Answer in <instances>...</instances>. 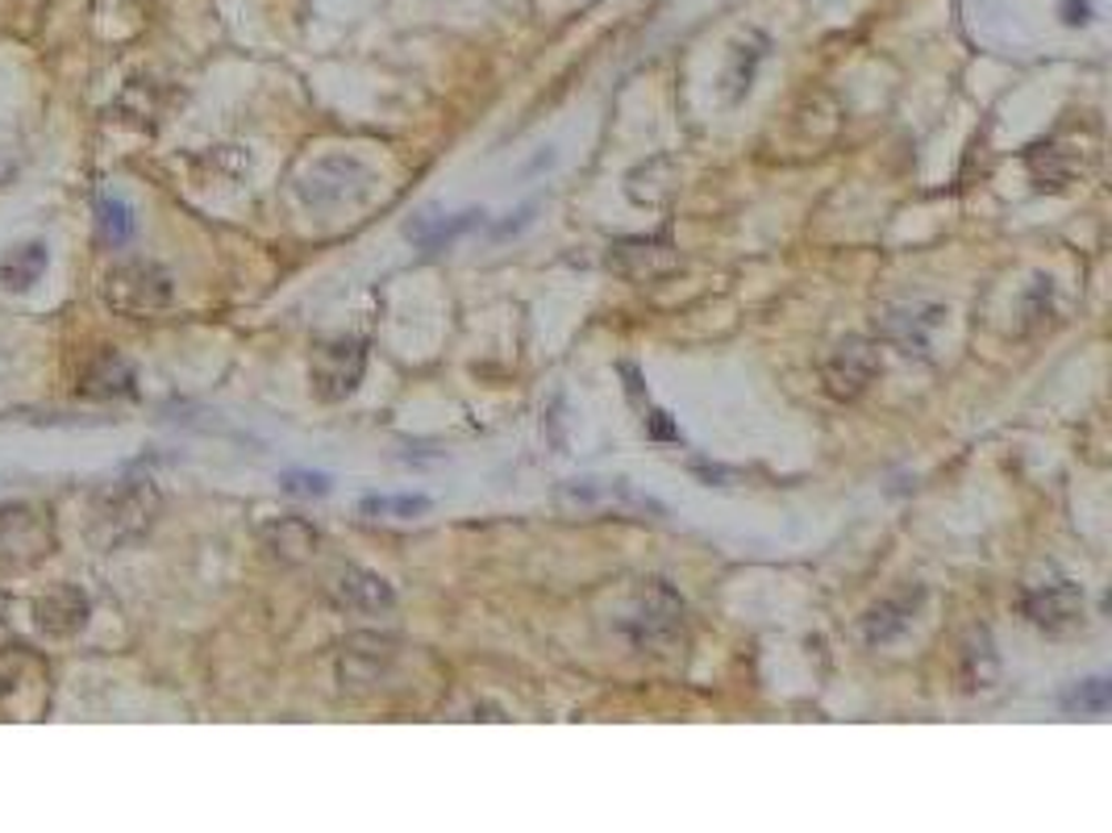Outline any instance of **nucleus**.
<instances>
[{"instance_id": "nucleus-17", "label": "nucleus", "mask_w": 1112, "mask_h": 833, "mask_svg": "<svg viewBox=\"0 0 1112 833\" xmlns=\"http://www.w3.org/2000/svg\"><path fill=\"white\" fill-rule=\"evenodd\" d=\"M96 229H101L104 243H125L130 238V229H134V217H130V208L113 200V196H104L101 205H96Z\"/></svg>"}, {"instance_id": "nucleus-6", "label": "nucleus", "mask_w": 1112, "mask_h": 833, "mask_svg": "<svg viewBox=\"0 0 1112 833\" xmlns=\"http://www.w3.org/2000/svg\"><path fill=\"white\" fill-rule=\"evenodd\" d=\"M1026 617L1045 634H1062L1083 617V588L1071 584V579H1050V584H1038V588L1026 592Z\"/></svg>"}, {"instance_id": "nucleus-22", "label": "nucleus", "mask_w": 1112, "mask_h": 833, "mask_svg": "<svg viewBox=\"0 0 1112 833\" xmlns=\"http://www.w3.org/2000/svg\"><path fill=\"white\" fill-rule=\"evenodd\" d=\"M1062 21L1067 25H1088L1092 21V4L1088 0H1062Z\"/></svg>"}, {"instance_id": "nucleus-15", "label": "nucleus", "mask_w": 1112, "mask_h": 833, "mask_svg": "<svg viewBox=\"0 0 1112 833\" xmlns=\"http://www.w3.org/2000/svg\"><path fill=\"white\" fill-rule=\"evenodd\" d=\"M267 542L279 558L296 563V558H308V551H317V529L300 517H284L267 529Z\"/></svg>"}, {"instance_id": "nucleus-8", "label": "nucleus", "mask_w": 1112, "mask_h": 833, "mask_svg": "<svg viewBox=\"0 0 1112 833\" xmlns=\"http://www.w3.org/2000/svg\"><path fill=\"white\" fill-rule=\"evenodd\" d=\"M88 596L75 584H54L34 600V621L51 638H71L88 625Z\"/></svg>"}, {"instance_id": "nucleus-16", "label": "nucleus", "mask_w": 1112, "mask_h": 833, "mask_svg": "<svg viewBox=\"0 0 1112 833\" xmlns=\"http://www.w3.org/2000/svg\"><path fill=\"white\" fill-rule=\"evenodd\" d=\"M359 508L367 513V517H400V521H409V517H421V513H429V508H433V501H429V496H367Z\"/></svg>"}, {"instance_id": "nucleus-1", "label": "nucleus", "mask_w": 1112, "mask_h": 833, "mask_svg": "<svg viewBox=\"0 0 1112 833\" xmlns=\"http://www.w3.org/2000/svg\"><path fill=\"white\" fill-rule=\"evenodd\" d=\"M101 296L118 317L142 321V317H159V312L172 305L175 284L159 263L130 259V263L109 267V276H104V284H101Z\"/></svg>"}, {"instance_id": "nucleus-14", "label": "nucleus", "mask_w": 1112, "mask_h": 833, "mask_svg": "<svg viewBox=\"0 0 1112 833\" xmlns=\"http://www.w3.org/2000/svg\"><path fill=\"white\" fill-rule=\"evenodd\" d=\"M621 376H625V392H630V400L637 404V413H642V430H646L654 442H680V425L654 404L651 392H646V383L637 380V371H633L630 363H621Z\"/></svg>"}, {"instance_id": "nucleus-11", "label": "nucleus", "mask_w": 1112, "mask_h": 833, "mask_svg": "<svg viewBox=\"0 0 1112 833\" xmlns=\"http://www.w3.org/2000/svg\"><path fill=\"white\" fill-rule=\"evenodd\" d=\"M80 392L92 400H121V397H134L137 392V376L134 367L125 363L121 354L113 350H101V354H92L80 371Z\"/></svg>"}, {"instance_id": "nucleus-21", "label": "nucleus", "mask_w": 1112, "mask_h": 833, "mask_svg": "<svg viewBox=\"0 0 1112 833\" xmlns=\"http://www.w3.org/2000/svg\"><path fill=\"white\" fill-rule=\"evenodd\" d=\"M21 671H25V659H21V655H13V650H0V696L18 688Z\"/></svg>"}, {"instance_id": "nucleus-23", "label": "nucleus", "mask_w": 1112, "mask_h": 833, "mask_svg": "<svg viewBox=\"0 0 1112 833\" xmlns=\"http://www.w3.org/2000/svg\"><path fill=\"white\" fill-rule=\"evenodd\" d=\"M9 175H13V163H9V158H0V184H4Z\"/></svg>"}, {"instance_id": "nucleus-10", "label": "nucleus", "mask_w": 1112, "mask_h": 833, "mask_svg": "<svg viewBox=\"0 0 1112 833\" xmlns=\"http://www.w3.org/2000/svg\"><path fill=\"white\" fill-rule=\"evenodd\" d=\"M925 600V588H905L888 596V600H879V605L863 617V638L867 646H888L896 638H905L912 621H917V608Z\"/></svg>"}, {"instance_id": "nucleus-4", "label": "nucleus", "mask_w": 1112, "mask_h": 833, "mask_svg": "<svg viewBox=\"0 0 1112 833\" xmlns=\"http://www.w3.org/2000/svg\"><path fill=\"white\" fill-rule=\"evenodd\" d=\"M875 376H879V350L867 338H846V342L829 350V359L822 363L825 392L838 400H855Z\"/></svg>"}, {"instance_id": "nucleus-5", "label": "nucleus", "mask_w": 1112, "mask_h": 833, "mask_svg": "<svg viewBox=\"0 0 1112 833\" xmlns=\"http://www.w3.org/2000/svg\"><path fill=\"white\" fill-rule=\"evenodd\" d=\"M680 617H684V605L675 600V592L654 584L646 605L630 617L625 634H630V642L637 650H667L675 642V634H680Z\"/></svg>"}, {"instance_id": "nucleus-13", "label": "nucleus", "mask_w": 1112, "mask_h": 833, "mask_svg": "<svg viewBox=\"0 0 1112 833\" xmlns=\"http://www.w3.org/2000/svg\"><path fill=\"white\" fill-rule=\"evenodd\" d=\"M47 271V246L42 243H25L13 246L4 259H0V284L9 292H30L38 279Z\"/></svg>"}, {"instance_id": "nucleus-19", "label": "nucleus", "mask_w": 1112, "mask_h": 833, "mask_svg": "<svg viewBox=\"0 0 1112 833\" xmlns=\"http://www.w3.org/2000/svg\"><path fill=\"white\" fill-rule=\"evenodd\" d=\"M1112 700V688L1109 679H1088V683H1079L1075 692L1067 696V709L1071 712H1104Z\"/></svg>"}, {"instance_id": "nucleus-20", "label": "nucleus", "mask_w": 1112, "mask_h": 833, "mask_svg": "<svg viewBox=\"0 0 1112 833\" xmlns=\"http://www.w3.org/2000/svg\"><path fill=\"white\" fill-rule=\"evenodd\" d=\"M284 487L296 492V496H326L329 475H284Z\"/></svg>"}, {"instance_id": "nucleus-2", "label": "nucleus", "mask_w": 1112, "mask_h": 833, "mask_svg": "<svg viewBox=\"0 0 1112 833\" xmlns=\"http://www.w3.org/2000/svg\"><path fill=\"white\" fill-rule=\"evenodd\" d=\"M54 551V525L38 504H4L0 508V567H38Z\"/></svg>"}, {"instance_id": "nucleus-3", "label": "nucleus", "mask_w": 1112, "mask_h": 833, "mask_svg": "<svg viewBox=\"0 0 1112 833\" xmlns=\"http://www.w3.org/2000/svg\"><path fill=\"white\" fill-rule=\"evenodd\" d=\"M363 371H367V347L359 338H322L313 347V363H308V376H313V388L322 400H346L355 388H359Z\"/></svg>"}, {"instance_id": "nucleus-7", "label": "nucleus", "mask_w": 1112, "mask_h": 833, "mask_svg": "<svg viewBox=\"0 0 1112 833\" xmlns=\"http://www.w3.org/2000/svg\"><path fill=\"white\" fill-rule=\"evenodd\" d=\"M371 175H367V167L363 163H355V158H322V163H313L305 172V179H300V196H305L308 205H343L346 196L350 192L359 188V184H367Z\"/></svg>"}, {"instance_id": "nucleus-12", "label": "nucleus", "mask_w": 1112, "mask_h": 833, "mask_svg": "<svg viewBox=\"0 0 1112 833\" xmlns=\"http://www.w3.org/2000/svg\"><path fill=\"white\" fill-rule=\"evenodd\" d=\"M334 600L350 608V613H384V608L396 605V592L384 575L367 572V567H346L334 579Z\"/></svg>"}, {"instance_id": "nucleus-18", "label": "nucleus", "mask_w": 1112, "mask_h": 833, "mask_svg": "<svg viewBox=\"0 0 1112 833\" xmlns=\"http://www.w3.org/2000/svg\"><path fill=\"white\" fill-rule=\"evenodd\" d=\"M962 659H967V683L971 688H988L996 679V655H992V642H988V634H979V642H971L962 650Z\"/></svg>"}, {"instance_id": "nucleus-9", "label": "nucleus", "mask_w": 1112, "mask_h": 833, "mask_svg": "<svg viewBox=\"0 0 1112 833\" xmlns=\"http://www.w3.org/2000/svg\"><path fill=\"white\" fill-rule=\"evenodd\" d=\"M609 263L630 279H659L680 267V250L667 238H625L613 246Z\"/></svg>"}]
</instances>
